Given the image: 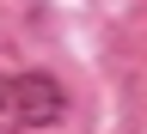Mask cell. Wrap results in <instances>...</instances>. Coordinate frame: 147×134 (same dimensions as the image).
Instances as JSON below:
<instances>
[{
    "instance_id": "6da1fadb",
    "label": "cell",
    "mask_w": 147,
    "mask_h": 134,
    "mask_svg": "<svg viewBox=\"0 0 147 134\" xmlns=\"http://www.w3.org/2000/svg\"><path fill=\"white\" fill-rule=\"evenodd\" d=\"M12 110H18V128H55L67 116V91L61 79H49V73H12Z\"/></svg>"
},
{
    "instance_id": "7a4b0ae2",
    "label": "cell",
    "mask_w": 147,
    "mask_h": 134,
    "mask_svg": "<svg viewBox=\"0 0 147 134\" xmlns=\"http://www.w3.org/2000/svg\"><path fill=\"white\" fill-rule=\"evenodd\" d=\"M0 134H25L18 128V110H12V85L0 79Z\"/></svg>"
}]
</instances>
